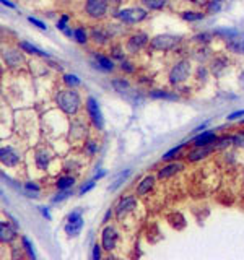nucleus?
<instances>
[{
  "mask_svg": "<svg viewBox=\"0 0 244 260\" xmlns=\"http://www.w3.org/2000/svg\"><path fill=\"white\" fill-rule=\"evenodd\" d=\"M83 211L81 210H75L68 215V221L65 224V233L68 236H78L83 228Z\"/></svg>",
  "mask_w": 244,
  "mask_h": 260,
  "instance_id": "nucleus-10",
  "label": "nucleus"
},
{
  "mask_svg": "<svg viewBox=\"0 0 244 260\" xmlns=\"http://www.w3.org/2000/svg\"><path fill=\"white\" fill-rule=\"evenodd\" d=\"M93 187H95V179H93V181H90V182H88V184H85V186H83L81 189H80V192H78V194H80V195L86 194V192H88V190H91Z\"/></svg>",
  "mask_w": 244,
  "mask_h": 260,
  "instance_id": "nucleus-44",
  "label": "nucleus"
},
{
  "mask_svg": "<svg viewBox=\"0 0 244 260\" xmlns=\"http://www.w3.org/2000/svg\"><path fill=\"white\" fill-rule=\"evenodd\" d=\"M101 250H102V244H95V245H93V252H91L93 260H100L101 259Z\"/></svg>",
  "mask_w": 244,
  "mask_h": 260,
  "instance_id": "nucleus-40",
  "label": "nucleus"
},
{
  "mask_svg": "<svg viewBox=\"0 0 244 260\" xmlns=\"http://www.w3.org/2000/svg\"><path fill=\"white\" fill-rule=\"evenodd\" d=\"M86 112H88V117L93 122V125L98 129V130H102L104 127V119H102V112H101V108L100 104H98V101L90 96V98L86 99Z\"/></svg>",
  "mask_w": 244,
  "mask_h": 260,
  "instance_id": "nucleus-6",
  "label": "nucleus"
},
{
  "mask_svg": "<svg viewBox=\"0 0 244 260\" xmlns=\"http://www.w3.org/2000/svg\"><path fill=\"white\" fill-rule=\"evenodd\" d=\"M68 195H70V192H68V189H67V190H62L61 194H57V197H54L52 202H54V204H57V202H61V200H63V199H67Z\"/></svg>",
  "mask_w": 244,
  "mask_h": 260,
  "instance_id": "nucleus-43",
  "label": "nucleus"
},
{
  "mask_svg": "<svg viewBox=\"0 0 244 260\" xmlns=\"http://www.w3.org/2000/svg\"><path fill=\"white\" fill-rule=\"evenodd\" d=\"M24 187H26V189H28V190H34V192H39V187H38L36 184H31V182H28V184H26V186H24Z\"/></svg>",
  "mask_w": 244,
  "mask_h": 260,
  "instance_id": "nucleus-48",
  "label": "nucleus"
},
{
  "mask_svg": "<svg viewBox=\"0 0 244 260\" xmlns=\"http://www.w3.org/2000/svg\"><path fill=\"white\" fill-rule=\"evenodd\" d=\"M150 96H151V98H155V99H169V101H176V99H178V96H176V94H171V93H168V91H164V90L151 91Z\"/></svg>",
  "mask_w": 244,
  "mask_h": 260,
  "instance_id": "nucleus-26",
  "label": "nucleus"
},
{
  "mask_svg": "<svg viewBox=\"0 0 244 260\" xmlns=\"http://www.w3.org/2000/svg\"><path fill=\"white\" fill-rule=\"evenodd\" d=\"M67 23H68V15H62L61 18H59V21H57V28L61 31H65L67 30Z\"/></svg>",
  "mask_w": 244,
  "mask_h": 260,
  "instance_id": "nucleus-41",
  "label": "nucleus"
},
{
  "mask_svg": "<svg viewBox=\"0 0 244 260\" xmlns=\"http://www.w3.org/2000/svg\"><path fill=\"white\" fill-rule=\"evenodd\" d=\"M217 133L215 132H210V130H207V132H200L197 137H194L192 140V145L194 147H202V145H210V143H215L217 142Z\"/></svg>",
  "mask_w": 244,
  "mask_h": 260,
  "instance_id": "nucleus-17",
  "label": "nucleus"
},
{
  "mask_svg": "<svg viewBox=\"0 0 244 260\" xmlns=\"http://www.w3.org/2000/svg\"><path fill=\"white\" fill-rule=\"evenodd\" d=\"M73 184H75V179H73L72 176H62V177H59L57 182H56V186H57L59 190H67V189H70Z\"/></svg>",
  "mask_w": 244,
  "mask_h": 260,
  "instance_id": "nucleus-24",
  "label": "nucleus"
},
{
  "mask_svg": "<svg viewBox=\"0 0 244 260\" xmlns=\"http://www.w3.org/2000/svg\"><path fill=\"white\" fill-rule=\"evenodd\" d=\"M63 83H65L68 88H75V86H78L81 83V80L78 78L77 75H73V74H67V75H63Z\"/></svg>",
  "mask_w": 244,
  "mask_h": 260,
  "instance_id": "nucleus-30",
  "label": "nucleus"
},
{
  "mask_svg": "<svg viewBox=\"0 0 244 260\" xmlns=\"http://www.w3.org/2000/svg\"><path fill=\"white\" fill-rule=\"evenodd\" d=\"M205 15L202 12H183V18L185 21H199V20H202Z\"/></svg>",
  "mask_w": 244,
  "mask_h": 260,
  "instance_id": "nucleus-31",
  "label": "nucleus"
},
{
  "mask_svg": "<svg viewBox=\"0 0 244 260\" xmlns=\"http://www.w3.org/2000/svg\"><path fill=\"white\" fill-rule=\"evenodd\" d=\"M0 160H2L5 166L13 167L20 163V156L12 147H3L2 150H0Z\"/></svg>",
  "mask_w": 244,
  "mask_h": 260,
  "instance_id": "nucleus-13",
  "label": "nucleus"
},
{
  "mask_svg": "<svg viewBox=\"0 0 244 260\" xmlns=\"http://www.w3.org/2000/svg\"><path fill=\"white\" fill-rule=\"evenodd\" d=\"M28 21L31 23V25L38 26L39 30H42V31L47 30V25H46V23H42L41 20H38V18H34V17H28Z\"/></svg>",
  "mask_w": 244,
  "mask_h": 260,
  "instance_id": "nucleus-37",
  "label": "nucleus"
},
{
  "mask_svg": "<svg viewBox=\"0 0 244 260\" xmlns=\"http://www.w3.org/2000/svg\"><path fill=\"white\" fill-rule=\"evenodd\" d=\"M39 210H41V213L46 216L47 220H51V215H49V211H47V208H44V206H39Z\"/></svg>",
  "mask_w": 244,
  "mask_h": 260,
  "instance_id": "nucleus-49",
  "label": "nucleus"
},
{
  "mask_svg": "<svg viewBox=\"0 0 244 260\" xmlns=\"http://www.w3.org/2000/svg\"><path fill=\"white\" fill-rule=\"evenodd\" d=\"M181 37L179 36H173V35H158L150 39V47L153 51L158 52H168L173 51L176 46L179 44Z\"/></svg>",
  "mask_w": 244,
  "mask_h": 260,
  "instance_id": "nucleus-3",
  "label": "nucleus"
},
{
  "mask_svg": "<svg viewBox=\"0 0 244 260\" xmlns=\"http://www.w3.org/2000/svg\"><path fill=\"white\" fill-rule=\"evenodd\" d=\"M217 150L215 148V143H210V145H202V147H194V150L192 151H189V161H200V160H203V158H207L210 156L212 153Z\"/></svg>",
  "mask_w": 244,
  "mask_h": 260,
  "instance_id": "nucleus-12",
  "label": "nucleus"
},
{
  "mask_svg": "<svg viewBox=\"0 0 244 260\" xmlns=\"http://www.w3.org/2000/svg\"><path fill=\"white\" fill-rule=\"evenodd\" d=\"M223 3L222 0H208L207 3H205V12L207 13H218L222 10Z\"/></svg>",
  "mask_w": 244,
  "mask_h": 260,
  "instance_id": "nucleus-27",
  "label": "nucleus"
},
{
  "mask_svg": "<svg viewBox=\"0 0 244 260\" xmlns=\"http://www.w3.org/2000/svg\"><path fill=\"white\" fill-rule=\"evenodd\" d=\"M148 44H150V37L146 36L145 33H135V35H132L129 39H127L125 49L127 52H130V54H137V52H140Z\"/></svg>",
  "mask_w": 244,
  "mask_h": 260,
  "instance_id": "nucleus-7",
  "label": "nucleus"
},
{
  "mask_svg": "<svg viewBox=\"0 0 244 260\" xmlns=\"http://www.w3.org/2000/svg\"><path fill=\"white\" fill-rule=\"evenodd\" d=\"M112 215H114V211H112L111 208L106 211V215H104V218H102V223H107L109 221V218H112Z\"/></svg>",
  "mask_w": 244,
  "mask_h": 260,
  "instance_id": "nucleus-47",
  "label": "nucleus"
},
{
  "mask_svg": "<svg viewBox=\"0 0 244 260\" xmlns=\"http://www.w3.org/2000/svg\"><path fill=\"white\" fill-rule=\"evenodd\" d=\"M73 39H75L78 44H85L88 41V33L85 31V28H75V30H73Z\"/></svg>",
  "mask_w": 244,
  "mask_h": 260,
  "instance_id": "nucleus-28",
  "label": "nucleus"
},
{
  "mask_svg": "<svg viewBox=\"0 0 244 260\" xmlns=\"http://www.w3.org/2000/svg\"><path fill=\"white\" fill-rule=\"evenodd\" d=\"M21 242H23V247H24V250H26L28 257H31V259L36 257V255H34V250H33V244L29 242V239L26 238V236H23V238H21Z\"/></svg>",
  "mask_w": 244,
  "mask_h": 260,
  "instance_id": "nucleus-34",
  "label": "nucleus"
},
{
  "mask_svg": "<svg viewBox=\"0 0 244 260\" xmlns=\"http://www.w3.org/2000/svg\"><path fill=\"white\" fill-rule=\"evenodd\" d=\"M233 145L238 148H244V132H239L233 135Z\"/></svg>",
  "mask_w": 244,
  "mask_h": 260,
  "instance_id": "nucleus-35",
  "label": "nucleus"
},
{
  "mask_svg": "<svg viewBox=\"0 0 244 260\" xmlns=\"http://www.w3.org/2000/svg\"><path fill=\"white\" fill-rule=\"evenodd\" d=\"M3 59H5V62H7V65H10V67H18L23 62L21 54L17 51H12V49L3 51Z\"/></svg>",
  "mask_w": 244,
  "mask_h": 260,
  "instance_id": "nucleus-20",
  "label": "nucleus"
},
{
  "mask_svg": "<svg viewBox=\"0 0 244 260\" xmlns=\"http://www.w3.org/2000/svg\"><path fill=\"white\" fill-rule=\"evenodd\" d=\"M111 54L114 59L117 60H124V54H122V49H121V46H112L111 47Z\"/></svg>",
  "mask_w": 244,
  "mask_h": 260,
  "instance_id": "nucleus-38",
  "label": "nucleus"
},
{
  "mask_svg": "<svg viewBox=\"0 0 244 260\" xmlns=\"http://www.w3.org/2000/svg\"><path fill=\"white\" fill-rule=\"evenodd\" d=\"M95 60H96V67L104 72H112L114 70V60L111 59V57H106L102 54H96L95 56Z\"/></svg>",
  "mask_w": 244,
  "mask_h": 260,
  "instance_id": "nucleus-19",
  "label": "nucleus"
},
{
  "mask_svg": "<svg viewBox=\"0 0 244 260\" xmlns=\"http://www.w3.org/2000/svg\"><path fill=\"white\" fill-rule=\"evenodd\" d=\"M241 117H244V109L236 111V112H231L228 115V120H236V119H241Z\"/></svg>",
  "mask_w": 244,
  "mask_h": 260,
  "instance_id": "nucleus-45",
  "label": "nucleus"
},
{
  "mask_svg": "<svg viewBox=\"0 0 244 260\" xmlns=\"http://www.w3.org/2000/svg\"><path fill=\"white\" fill-rule=\"evenodd\" d=\"M85 150H86V153H88V155H90V156H93V155H96V151H98V145H96V143L95 142H86L85 143Z\"/></svg>",
  "mask_w": 244,
  "mask_h": 260,
  "instance_id": "nucleus-39",
  "label": "nucleus"
},
{
  "mask_svg": "<svg viewBox=\"0 0 244 260\" xmlns=\"http://www.w3.org/2000/svg\"><path fill=\"white\" fill-rule=\"evenodd\" d=\"M49 165V156L46 155V153H36V166L39 167L41 171H46V167Z\"/></svg>",
  "mask_w": 244,
  "mask_h": 260,
  "instance_id": "nucleus-29",
  "label": "nucleus"
},
{
  "mask_svg": "<svg viewBox=\"0 0 244 260\" xmlns=\"http://www.w3.org/2000/svg\"><path fill=\"white\" fill-rule=\"evenodd\" d=\"M20 49H21L23 52H26V54H33V56H41V57H49L47 52H42L41 49H38L36 46H33L31 42L28 41H21L20 42Z\"/></svg>",
  "mask_w": 244,
  "mask_h": 260,
  "instance_id": "nucleus-21",
  "label": "nucleus"
},
{
  "mask_svg": "<svg viewBox=\"0 0 244 260\" xmlns=\"http://www.w3.org/2000/svg\"><path fill=\"white\" fill-rule=\"evenodd\" d=\"M17 228V226H15ZM12 228L8 223L2 221L0 223V239H2L3 244H12L15 239H17V229Z\"/></svg>",
  "mask_w": 244,
  "mask_h": 260,
  "instance_id": "nucleus-16",
  "label": "nucleus"
},
{
  "mask_svg": "<svg viewBox=\"0 0 244 260\" xmlns=\"http://www.w3.org/2000/svg\"><path fill=\"white\" fill-rule=\"evenodd\" d=\"M194 39L197 42H202V44H208V42L212 41V35H208V33H200V35L194 36Z\"/></svg>",
  "mask_w": 244,
  "mask_h": 260,
  "instance_id": "nucleus-36",
  "label": "nucleus"
},
{
  "mask_svg": "<svg viewBox=\"0 0 244 260\" xmlns=\"http://www.w3.org/2000/svg\"><path fill=\"white\" fill-rule=\"evenodd\" d=\"M112 86L116 88V91L119 93H124V91L129 90V83L125 80H112Z\"/></svg>",
  "mask_w": 244,
  "mask_h": 260,
  "instance_id": "nucleus-33",
  "label": "nucleus"
},
{
  "mask_svg": "<svg viewBox=\"0 0 244 260\" xmlns=\"http://www.w3.org/2000/svg\"><path fill=\"white\" fill-rule=\"evenodd\" d=\"M121 69H122V70H125L127 74H132V72L135 70L134 67H132L130 62H127V60H121Z\"/></svg>",
  "mask_w": 244,
  "mask_h": 260,
  "instance_id": "nucleus-42",
  "label": "nucleus"
},
{
  "mask_svg": "<svg viewBox=\"0 0 244 260\" xmlns=\"http://www.w3.org/2000/svg\"><path fill=\"white\" fill-rule=\"evenodd\" d=\"M56 101H57L59 109L67 115H77L78 111H80V108H81L80 94H78L73 88H67V90L59 91Z\"/></svg>",
  "mask_w": 244,
  "mask_h": 260,
  "instance_id": "nucleus-1",
  "label": "nucleus"
},
{
  "mask_svg": "<svg viewBox=\"0 0 244 260\" xmlns=\"http://www.w3.org/2000/svg\"><path fill=\"white\" fill-rule=\"evenodd\" d=\"M243 124H244V119H243Z\"/></svg>",
  "mask_w": 244,
  "mask_h": 260,
  "instance_id": "nucleus-54",
  "label": "nucleus"
},
{
  "mask_svg": "<svg viewBox=\"0 0 244 260\" xmlns=\"http://www.w3.org/2000/svg\"><path fill=\"white\" fill-rule=\"evenodd\" d=\"M85 13L91 20H102L107 15V0H86Z\"/></svg>",
  "mask_w": 244,
  "mask_h": 260,
  "instance_id": "nucleus-5",
  "label": "nucleus"
},
{
  "mask_svg": "<svg viewBox=\"0 0 244 260\" xmlns=\"http://www.w3.org/2000/svg\"><path fill=\"white\" fill-rule=\"evenodd\" d=\"M239 80H241V83L244 85V72H243V74H241V75H239Z\"/></svg>",
  "mask_w": 244,
  "mask_h": 260,
  "instance_id": "nucleus-53",
  "label": "nucleus"
},
{
  "mask_svg": "<svg viewBox=\"0 0 244 260\" xmlns=\"http://www.w3.org/2000/svg\"><path fill=\"white\" fill-rule=\"evenodd\" d=\"M137 208V197L135 195H125L119 200V204L116 205V218L122 220L125 218L130 211Z\"/></svg>",
  "mask_w": 244,
  "mask_h": 260,
  "instance_id": "nucleus-8",
  "label": "nucleus"
},
{
  "mask_svg": "<svg viewBox=\"0 0 244 260\" xmlns=\"http://www.w3.org/2000/svg\"><path fill=\"white\" fill-rule=\"evenodd\" d=\"M183 148H184V143H181V145H178V147H174V148H171L169 151H166L163 156H161V160L163 161H173L174 158H178V155L181 151H183Z\"/></svg>",
  "mask_w": 244,
  "mask_h": 260,
  "instance_id": "nucleus-25",
  "label": "nucleus"
},
{
  "mask_svg": "<svg viewBox=\"0 0 244 260\" xmlns=\"http://www.w3.org/2000/svg\"><path fill=\"white\" fill-rule=\"evenodd\" d=\"M104 174H106V172H104V171H101V172H98V174L95 176V181H96V179H101V177H102V176H104Z\"/></svg>",
  "mask_w": 244,
  "mask_h": 260,
  "instance_id": "nucleus-52",
  "label": "nucleus"
},
{
  "mask_svg": "<svg viewBox=\"0 0 244 260\" xmlns=\"http://www.w3.org/2000/svg\"><path fill=\"white\" fill-rule=\"evenodd\" d=\"M91 39L98 44H106L109 41V31L102 26H95L91 30Z\"/></svg>",
  "mask_w": 244,
  "mask_h": 260,
  "instance_id": "nucleus-18",
  "label": "nucleus"
},
{
  "mask_svg": "<svg viewBox=\"0 0 244 260\" xmlns=\"http://www.w3.org/2000/svg\"><path fill=\"white\" fill-rule=\"evenodd\" d=\"M197 75H199V78H200V80H205V76H207V69L200 65V67H199V70H197Z\"/></svg>",
  "mask_w": 244,
  "mask_h": 260,
  "instance_id": "nucleus-46",
  "label": "nucleus"
},
{
  "mask_svg": "<svg viewBox=\"0 0 244 260\" xmlns=\"http://www.w3.org/2000/svg\"><path fill=\"white\" fill-rule=\"evenodd\" d=\"M130 174V171H124V172H121V174H119V177H117V179H116V182H114V184H112L111 187H109V190H112V192H114V190H117V189H119V187L122 186V184H124V181L127 179V176H129Z\"/></svg>",
  "mask_w": 244,
  "mask_h": 260,
  "instance_id": "nucleus-32",
  "label": "nucleus"
},
{
  "mask_svg": "<svg viewBox=\"0 0 244 260\" xmlns=\"http://www.w3.org/2000/svg\"><path fill=\"white\" fill-rule=\"evenodd\" d=\"M155 176H145L143 179H142L139 182V186H137V192H135V195L137 197H145V195H148L151 190H153V187H155Z\"/></svg>",
  "mask_w": 244,
  "mask_h": 260,
  "instance_id": "nucleus-15",
  "label": "nucleus"
},
{
  "mask_svg": "<svg viewBox=\"0 0 244 260\" xmlns=\"http://www.w3.org/2000/svg\"><path fill=\"white\" fill-rule=\"evenodd\" d=\"M114 17L119 21L125 23V25H137V23H142L146 20L148 12H146V8L132 7V8H122V10L116 12Z\"/></svg>",
  "mask_w": 244,
  "mask_h": 260,
  "instance_id": "nucleus-2",
  "label": "nucleus"
},
{
  "mask_svg": "<svg viewBox=\"0 0 244 260\" xmlns=\"http://www.w3.org/2000/svg\"><path fill=\"white\" fill-rule=\"evenodd\" d=\"M117 241H119V233H117V229L114 228V226H106V228L102 229V233H101L102 249L107 250V252H111V250L116 249Z\"/></svg>",
  "mask_w": 244,
  "mask_h": 260,
  "instance_id": "nucleus-9",
  "label": "nucleus"
},
{
  "mask_svg": "<svg viewBox=\"0 0 244 260\" xmlns=\"http://www.w3.org/2000/svg\"><path fill=\"white\" fill-rule=\"evenodd\" d=\"M140 3L146 10H163L169 3V0H140Z\"/></svg>",
  "mask_w": 244,
  "mask_h": 260,
  "instance_id": "nucleus-23",
  "label": "nucleus"
},
{
  "mask_svg": "<svg viewBox=\"0 0 244 260\" xmlns=\"http://www.w3.org/2000/svg\"><path fill=\"white\" fill-rule=\"evenodd\" d=\"M184 169V165L183 163H168L166 166H163L161 169L158 171V179H169V177H173L174 174H178L179 171Z\"/></svg>",
  "mask_w": 244,
  "mask_h": 260,
  "instance_id": "nucleus-14",
  "label": "nucleus"
},
{
  "mask_svg": "<svg viewBox=\"0 0 244 260\" xmlns=\"http://www.w3.org/2000/svg\"><path fill=\"white\" fill-rule=\"evenodd\" d=\"M228 59L226 57H217L213 62H212V72H213V75H217L220 76L223 74L224 70H226V67H228Z\"/></svg>",
  "mask_w": 244,
  "mask_h": 260,
  "instance_id": "nucleus-22",
  "label": "nucleus"
},
{
  "mask_svg": "<svg viewBox=\"0 0 244 260\" xmlns=\"http://www.w3.org/2000/svg\"><path fill=\"white\" fill-rule=\"evenodd\" d=\"M2 5H7V7H10V8H15V5L10 0H2Z\"/></svg>",
  "mask_w": 244,
  "mask_h": 260,
  "instance_id": "nucleus-51",
  "label": "nucleus"
},
{
  "mask_svg": "<svg viewBox=\"0 0 244 260\" xmlns=\"http://www.w3.org/2000/svg\"><path fill=\"white\" fill-rule=\"evenodd\" d=\"M187 2L197 3V5H205V3H207V2H208V0H187Z\"/></svg>",
  "mask_w": 244,
  "mask_h": 260,
  "instance_id": "nucleus-50",
  "label": "nucleus"
},
{
  "mask_svg": "<svg viewBox=\"0 0 244 260\" xmlns=\"http://www.w3.org/2000/svg\"><path fill=\"white\" fill-rule=\"evenodd\" d=\"M190 75V62L189 60H179L173 65L169 70V83L171 85H181L189 78Z\"/></svg>",
  "mask_w": 244,
  "mask_h": 260,
  "instance_id": "nucleus-4",
  "label": "nucleus"
},
{
  "mask_svg": "<svg viewBox=\"0 0 244 260\" xmlns=\"http://www.w3.org/2000/svg\"><path fill=\"white\" fill-rule=\"evenodd\" d=\"M226 47L233 54H244V33H234L226 39Z\"/></svg>",
  "mask_w": 244,
  "mask_h": 260,
  "instance_id": "nucleus-11",
  "label": "nucleus"
}]
</instances>
